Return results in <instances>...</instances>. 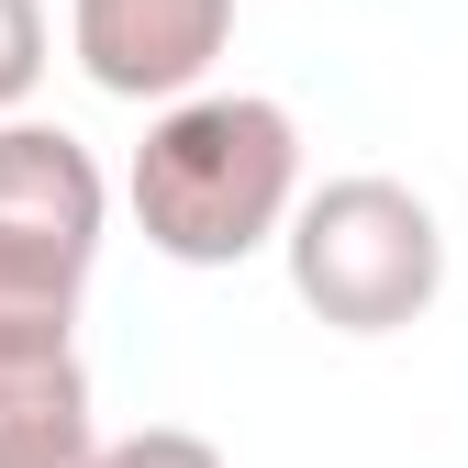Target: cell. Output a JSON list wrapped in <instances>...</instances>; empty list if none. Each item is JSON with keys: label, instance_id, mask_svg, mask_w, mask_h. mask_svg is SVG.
I'll list each match as a JSON object with an SVG mask.
<instances>
[{"label": "cell", "instance_id": "6da1fadb", "mask_svg": "<svg viewBox=\"0 0 468 468\" xmlns=\"http://www.w3.org/2000/svg\"><path fill=\"white\" fill-rule=\"evenodd\" d=\"M134 234L167 268H246L279 246L290 201H302V123L268 90H179L123 167Z\"/></svg>", "mask_w": 468, "mask_h": 468}, {"label": "cell", "instance_id": "7a4b0ae2", "mask_svg": "<svg viewBox=\"0 0 468 468\" xmlns=\"http://www.w3.org/2000/svg\"><path fill=\"white\" fill-rule=\"evenodd\" d=\"M279 257L302 313L335 335H401L435 313L446 290V223L413 179H379V167H346V179L302 190L279 223Z\"/></svg>", "mask_w": 468, "mask_h": 468}, {"label": "cell", "instance_id": "3957f363", "mask_svg": "<svg viewBox=\"0 0 468 468\" xmlns=\"http://www.w3.org/2000/svg\"><path fill=\"white\" fill-rule=\"evenodd\" d=\"M112 234V179L68 123L0 112V324H79Z\"/></svg>", "mask_w": 468, "mask_h": 468}, {"label": "cell", "instance_id": "277c9868", "mask_svg": "<svg viewBox=\"0 0 468 468\" xmlns=\"http://www.w3.org/2000/svg\"><path fill=\"white\" fill-rule=\"evenodd\" d=\"M234 0H68V56L101 101H179L223 68Z\"/></svg>", "mask_w": 468, "mask_h": 468}, {"label": "cell", "instance_id": "5b68a950", "mask_svg": "<svg viewBox=\"0 0 468 468\" xmlns=\"http://www.w3.org/2000/svg\"><path fill=\"white\" fill-rule=\"evenodd\" d=\"M101 413L79 368V324H0V468H90Z\"/></svg>", "mask_w": 468, "mask_h": 468}, {"label": "cell", "instance_id": "8992f818", "mask_svg": "<svg viewBox=\"0 0 468 468\" xmlns=\"http://www.w3.org/2000/svg\"><path fill=\"white\" fill-rule=\"evenodd\" d=\"M45 0H0V112H23L45 90Z\"/></svg>", "mask_w": 468, "mask_h": 468}, {"label": "cell", "instance_id": "52a82bcc", "mask_svg": "<svg viewBox=\"0 0 468 468\" xmlns=\"http://www.w3.org/2000/svg\"><path fill=\"white\" fill-rule=\"evenodd\" d=\"M90 468H223V446L190 435V424H145V435H101Z\"/></svg>", "mask_w": 468, "mask_h": 468}]
</instances>
